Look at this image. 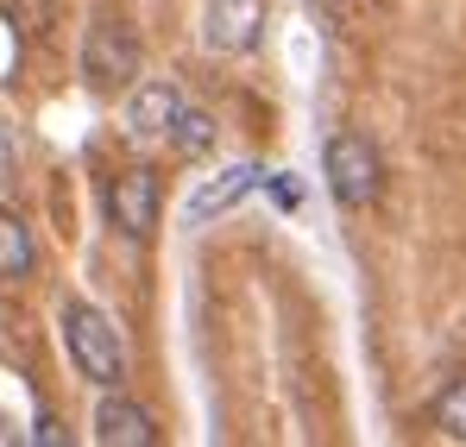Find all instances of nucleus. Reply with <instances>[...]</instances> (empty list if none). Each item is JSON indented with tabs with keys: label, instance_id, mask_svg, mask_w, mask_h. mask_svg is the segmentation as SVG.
Here are the masks:
<instances>
[{
	"label": "nucleus",
	"instance_id": "nucleus-1",
	"mask_svg": "<svg viewBox=\"0 0 466 447\" xmlns=\"http://www.w3.org/2000/svg\"><path fill=\"white\" fill-rule=\"evenodd\" d=\"M57 321H64V347H70L76 372L88 378V384H101V391H120V378H127V347H120L114 315H101L95 302L70 297Z\"/></svg>",
	"mask_w": 466,
	"mask_h": 447
},
{
	"label": "nucleus",
	"instance_id": "nucleus-2",
	"mask_svg": "<svg viewBox=\"0 0 466 447\" xmlns=\"http://www.w3.org/2000/svg\"><path fill=\"white\" fill-rule=\"evenodd\" d=\"M321 177H328V189H334V202L347 215H366L385 196V157H379V146L366 133H334L328 157H321Z\"/></svg>",
	"mask_w": 466,
	"mask_h": 447
},
{
	"label": "nucleus",
	"instance_id": "nucleus-3",
	"mask_svg": "<svg viewBox=\"0 0 466 447\" xmlns=\"http://www.w3.org/2000/svg\"><path fill=\"white\" fill-rule=\"evenodd\" d=\"M139 64H146V51H139V38H133L127 19H95L88 25V38H82V82L88 88H101V95L133 88Z\"/></svg>",
	"mask_w": 466,
	"mask_h": 447
},
{
	"label": "nucleus",
	"instance_id": "nucleus-4",
	"mask_svg": "<svg viewBox=\"0 0 466 447\" xmlns=\"http://www.w3.org/2000/svg\"><path fill=\"white\" fill-rule=\"evenodd\" d=\"M265 0H208L202 6V45L215 57H246L265 38Z\"/></svg>",
	"mask_w": 466,
	"mask_h": 447
},
{
	"label": "nucleus",
	"instance_id": "nucleus-5",
	"mask_svg": "<svg viewBox=\"0 0 466 447\" xmlns=\"http://www.w3.org/2000/svg\"><path fill=\"white\" fill-rule=\"evenodd\" d=\"M157 208H164V196H157V177L146 164H133V170H120V177L107 183V221L120 227L127 239H152Z\"/></svg>",
	"mask_w": 466,
	"mask_h": 447
},
{
	"label": "nucleus",
	"instance_id": "nucleus-6",
	"mask_svg": "<svg viewBox=\"0 0 466 447\" xmlns=\"http://www.w3.org/2000/svg\"><path fill=\"white\" fill-rule=\"evenodd\" d=\"M177 114H183V88L164 82V76H152V82H139L133 101H127V133L146 139V146H157V139H170Z\"/></svg>",
	"mask_w": 466,
	"mask_h": 447
},
{
	"label": "nucleus",
	"instance_id": "nucleus-7",
	"mask_svg": "<svg viewBox=\"0 0 466 447\" xmlns=\"http://www.w3.org/2000/svg\"><path fill=\"white\" fill-rule=\"evenodd\" d=\"M95 442L101 447H157V416L146 410V403L107 391L101 410H95Z\"/></svg>",
	"mask_w": 466,
	"mask_h": 447
},
{
	"label": "nucleus",
	"instance_id": "nucleus-8",
	"mask_svg": "<svg viewBox=\"0 0 466 447\" xmlns=\"http://www.w3.org/2000/svg\"><path fill=\"white\" fill-rule=\"evenodd\" d=\"M258 183H271L258 164H233V170H221V177H208V183L189 196V208H183V227H208L215 215H228L233 202H246Z\"/></svg>",
	"mask_w": 466,
	"mask_h": 447
},
{
	"label": "nucleus",
	"instance_id": "nucleus-9",
	"mask_svg": "<svg viewBox=\"0 0 466 447\" xmlns=\"http://www.w3.org/2000/svg\"><path fill=\"white\" fill-rule=\"evenodd\" d=\"M38 271V239L19 208H0V284H25Z\"/></svg>",
	"mask_w": 466,
	"mask_h": 447
},
{
	"label": "nucleus",
	"instance_id": "nucleus-10",
	"mask_svg": "<svg viewBox=\"0 0 466 447\" xmlns=\"http://www.w3.org/2000/svg\"><path fill=\"white\" fill-rule=\"evenodd\" d=\"M170 146L183 151V157H202V151L215 146V114H202V107H189V101H183L177 127H170Z\"/></svg>",
	"mask_w": 466,
	"mask_h": 447
},
{
	"label": "nucleus",
	"instance_id": "nucleus-11",
	"mask_svg": "<svg viewBox=\"0 0 466 447\" xmlns=\"http://www.w3.org/2000/svg\"><path fill=\"white\" fill-rule=\"evenodd\" d=\"M435 429L448 442H466V378H454L441 397H435Z\"/></svg>",
	"mask_w": 466,
	"mask_h": 447
},
{
	"label": "nucleus",
	"instance_id": "nucleus-12",
	"mask_svg": "<svg viewBox=\"0 0 466 447\" xmlns=\"http://www.w3.org/2000/svg\"><path fill=\"white\" fill-rule=\"evenodd\" d=\"M32 442H38V447H64V442H70V429H64L57 416H38V422H32Z\"/></svg>",
	"mask_w": 466,
	"mask_h": 447
},
{
	"label": "nucleus",
	"instance_id": "nucleus-13",
	"mask_svg": "<svg viewBox=\"0 0 466 447\" xmlns=\"http://www.w3.org/2000/svg\"><path fill=\"white\" fill-rule=\"evenodd\" d=\"M271 189H278V208H297V202H303V189H297L290 177H271Z\"/></svg>",
	"mask_w": 466,
	"mask_h": 447
},
{
	"label": "nucleus",
	"instance_id": "nucleus-14",
	"mask_svg": "<svg viewBox=\"0 0 466 447\" xmlns=\"http://www.w3.org/2000/svg\"><path fill=\"white\" fill-rule=\"evenodd\" d=\"M6 177H13V139L0 133V183H6Z\"/></svg>",
	"mask_w": 466,
	"mask_h": 447
}]
</instances>
